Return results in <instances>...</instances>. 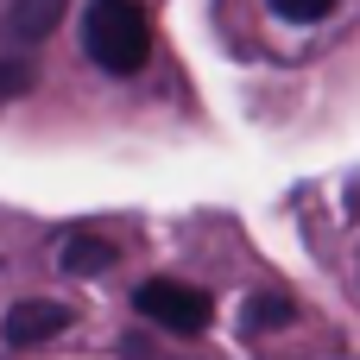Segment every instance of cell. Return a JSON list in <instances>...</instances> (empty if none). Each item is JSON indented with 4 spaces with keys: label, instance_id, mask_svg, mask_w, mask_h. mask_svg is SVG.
I'll use <instances>...</instances> for the list:
<instances>
[{
    "label": "cell",
    "instance_id": "6da1fadb",
    "mask_svg": "<svg viewBox=\"0 0 360 360\" xmlns=\"http://www.w3.org/2000/svg\"><path fill=\"white\" fill-rule=\"evenodd\" d=\"M82 51L108 76H139L152 63V25L139 0H89L82 6Z\"/></svg>",
    "mask_w": 360,
    "mask_h": 360
},
{
    "label": "cell",
    "instance_id": "7a4b0ae2",
    "mask_svg": "<svg viewBox=\"0 0 360 360\" xmlns=\"http://www.w3.org/2000/svg\"><path fill=\"white\" fill-rule=\"evenodd\" d=\"M133 310L152 323V329H171V335H202L209 329V297L196 285H171V278H146L133 291Z\"/></svg>",
    "mask_w": 360,
    "mask_h": 360
},
{
    "label": "cell",
    "instance_id": "3957f363",
    "mask_svg": "<svg viewBox=\"0 0 360 360\" xmlns=\"http://www.w3.org/2000/svg\"><path fill=\"white\" fill-rule=\"evenodd\" d=\"M70 323H76L70 304H57V297H25V304L6 310L0 335H6V348H44V342H57Z\"/></svg>",
    "mask_w": 360,
    "mask_h": 360
},
{
    "label": "cell",
    "instance_id": "277c9868",
    "mask_svg": "<svg viewBox=\"0 0 360 360\" xmlns=\"http://www.w3.org/2000/svg\"><path fill=\"white\" fill-rule=\"evenodd\" d=\"M120 259V247L108 240V234H89V228H70L63 240H57V266L70 272V278H95V272H108Z\"/></svg>",
    "mask_w": 360,
    "mask_h": 360
},
{
    "label": "cell",
    "instance_id": "5b68a950",
    "mask_svg": "<svg viewBox=\"0 0 360 360\" xmlns=\"http://www.w3.org/2000/svg\"><path fill=\"white\" fill-rule=\"evenodd\" d=\"M63 6H70V0H13V13H6V32H13L19 44H38V38H51V32H57Z\"/></svg>",
    "mask_w": 360,
    "mask_h": 360
},
{
    "label": "cell",
    "instance_id": "8992f818",
    "mask_svg": "<svg viewBox=\"0 0 360 360\" xmlns=\"http://www.w3.org/2000/svg\"><path fill=\"white\" fill-rule=\"evenodd\" d=\"M291 316H297V310H291V297H272V291L247 304V329H253V335H259V329H285Z\"/></svg>",
    "mask_w": 360,
    "mask_h": 360
},
{
    "label": "cell",
    "instance_id": "52a82bcc",
    "mask_svg": "<svg viewBox=\"0 0 360 360\" xmlns=\"http://www.w3.org/2000/svg\"><path fill=\"white\" fill-rule=\"evenodd\" d=\"M278 19H291V25H316V19H329L342 0H266Z\"/></svg>",
    "mask_w": 360,
    "mask_h": 360
},
{
    "label": "cell",
    "instance_id": "ba28073f",
    "mask_svg": "<svg viewBox=\"0 0 360 360\" xmlns=\"http://www.w3.org/2000/svg\"><path fill=\"white\" fill-rule=\"evenodd\" d=\"M32 89V63L25 57H13V63H0V101H13V95H25Z\"/></svg>",
    "mask_w": 360,
    "mask_h": 360
}]
</instances>
